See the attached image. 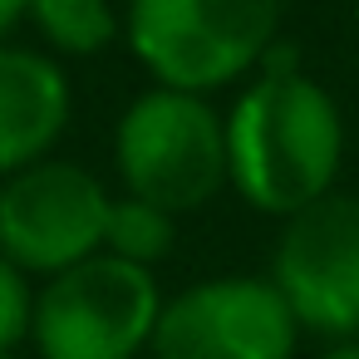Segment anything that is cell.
I'll return each mask as SVG.
<instances>
[{
	"label": "cell",
	"instance_id": "cell-1",
	"mask_svg": "<svg viewBox=\"0 0 359 359\" xmlns=\"http://www.w3.org/2000/svg\"><path fill=\"white\" fill-rule=\"evenodd\" d=\"M344 158L334 99L295 74L266 69L226 114V182L271 217H295L330 197Z\"/></svg>",
	"mask_w": 359,
	"mask_h": 359
},
{
	"label": "cell",
	"instance_id": "cell-2",
	"mask_svg": "<svg viewBox=\"0 0 359 359\" xmlns=\"http://www.w3.org/2000/svg\"><path fill=\"white\" fill-rule=\"evenodd\" d=\"M280 0H128V45L158 89L207 94L266 60Z\"/></svg>",
	"mask_w": 359,
	"mask_h": 359
},
{
	"label": "cell",
	"instance_id": "cell-3",
	"mask_svg": "<svg viewBox=\"0 0 359 359\" xmlns=\"http://www.w3.org/2000/svg\"><path fill=\"white\" fill-rule=\"evenodd\" d=\"M114 163L128 197H143L168 217L197 212L226 187V123L197 94L148 89L118 118Z\"/></svg>",
	"mask_w": 359,
	"mask_h": 359
},
{
	"label": "cell",
	"instance_id": "cell-4",
	"mask_svg": "<svg viewBox=\"0 0 359 359\" xmlns=\"http://www.w3.org/2000/svg\"><path fill=\"white\" fill-rule=\"evenodd\" d=\"M158 315L163 290L153 271L99 251L45 280L30 339L40 359H138L153 344Z\"/></svg>",
	"mask_w": 359,
	"mask_h": 359
},
{
	"label": "cell",
	"instance_id": "cell-5",
	"mask_svg": "<svg viewBox=\"0 0 359 359\" xmlns=\"http://www.w3.org/2000/svg\"><path fill=\"white\" fill-rule=\"evenodd\" d=\"M109 202L94 172L45 158L0 187V256L50 280L104 251Z\"/></svg>",
	"mask_w": 359,
	"mask_h": 359
},
{
	"label": "cell",
	"instance_id": "cell-6",
	"mask_svg": "<svg viewBox=\"0 0 359 359\" xmlns=\"http://www.w3.org/2000/svg\"><path fill=\"white\" fill-rule=\"evenodd\" d=\"M295 315L271 280L217 276L163 300L153 359H290Z\"/></svg>",
	"mask_w": 359,
	"mask_h": 359
},
{
	"label": "cell",
	"instance_id": "cell-7",
	"mask_svg": "<svg viewBox=\"0 0 359 359\" xmlns=\"http://www.w3.org/2000/svg\"><path fill=\"white\" fill-rule=\"evenodd\" d=\"M271 285L300 330L354 339L359 334V197H320L280 231Z\"/></svg>",
	"mask_w": 359,
	"mask_h": 359
},
{
	"label": "cell",
	"instance_id": "cell-8",
	"mask_svg": "<svg viewBox=\"0 0 359 359\" xmlns=\"http://www.w3.org/2000/svg\"><path fill=\"white\" fill-rule=\"evenodd\" d=\"M69 123V79L35 50L0 45V177H15L60 143Z\"/></svg>",
	"mask_w": 359,
	"mask_h": 359
},
{
	"label": "cell",
	"instance_id": "cell-9",
	"mask_svg": "<svg viewBox=\"0 0 359 359\" xmlns=\"http://www.w3.org/2000/svg\"><path fill=\"white\" fill-rule=\"evenodd\" d=\"M30 20L60 55H99L118 40L109 0H30Z\"/></svg>",
	"mask_w": 359,
	"mask_h": 359
},
{
	"label": "cell",
	"instance_id": "cell-10",
	"mask_svg": "<svg viewBox=\"0 0 359 359\" xmlns=\"http://www.w3.org/2000/svg\"><path fill=\"white\" fill-rule=\"evenodd\" d=\"M104 251L153 271L168 251H172V217L143 197H114L109 202V222H104Z\"/></svg>",
	"mask_w": 359,
	"mask_h": 359
},
{
	"label": "cell",
	"instance_id": "cell-11",
	"mask_svg": "<svg viewBox=\"0 0 359 359\" xmlns=\"http://www.w3.org/2000/svg\"><path fill=\"white\" fill-rule=\"evenodd\" d=\"M30 315L35 295L25 285V271L0 256V354H15V344L30 339Z\"/></svg>",
	"mask_w": 359,
	"mask_h": 359
},
{
	"label": "cell",
	"instance_id": "cell-12",
	"mask_svg": "<svg viewBox=\"0 0 359 359\" xmlns=\"http://www.w3.org/2000/svg\"><path fill=\"white\" fill-rule=\"evenodd\" d=\"M25 11H30V0H0V35H6Z\"/></svg>",
	"mask_w": 359,
	"mask_h": 359
},
{
	"label": "cell",
	"instance_id": "cell-13",
	"mask_svg": "<svg viewBox=\"0 0 359 359\" xmlns=\"http://www.w3.org/2000/svg\"><path fill=\"white\" fill-rule=\"evenodd\" d=\"M320 359H359V344H354V339H339V344H330Z\"/></svg>",
	"mask_w": 359,
	"mask_h": 359
},
{
	"label": "cell",
	"instance_id": "cell-14",
	"mask_svg": "<svg viewBox=\"0 0 359 359\" xmlns=\"http://www.w3.org/2000/svg\"><path fill=\"white\" fill-rule=\"evenodd\" d=\"M0 359H15V354H0Z\"/></svg>",
	"mask_w": 359,
	"mask_h": 359
}]
</instances>
